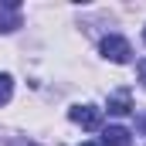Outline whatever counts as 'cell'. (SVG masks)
<instances>
[{
    "instance_id": "cell-1",
    "label": "cell",
    "mask_w": 146,
    "mask_h": 146,
    "mask_svg": "<svg viewBox=\"0 0 146 146\" xmlns=\"http://www.w3.org/2000/svg\"><path fill=\"white\" fill-rule=\"evenodd\" d=\"M102 54L109 58V61H115V65H126L129 58H133V48H129V41L126 37H119V34H109V37H102Z\"/></svg>"
},
{
    "instance_id": "cell-2",
    "label": "cell",
    "mask_w": 146,
    "mask_h": 146,
    "mask_svg": "<svg viewBox=\"0 0 146 146\" xmlns=\"http://www.w3.org/2000/svg\"><path fill=\"white\" fill-rule=\"evenodd\" d=\"M68 119L75 126H82V129H99L102 126V109H95V106H75V109H68Z\"/></svg>"
},
{
    "instance_id": "cell-3",
    "label": "cell",
    "mask_w": 146,
    "mask_h": 146,
    "mask_svg": "<svg viewBox=\"0 0 146 146\" xmlns=\"http://www.w3.org/2000/svg\"><path fill=\"white\" fill-rule=\"evenodd\" d=\"M17 27H21V0L0 3V34H10Z\"/></svg>"
},
{
    "instance_id": "cell-4",
    "label": "cell",
    "mask_w": 146,
    "mask_h": 146,
    "mask_svg": "<svg viewBox=\"0 0 146 146\" xmlns=\"http://www.w3.org/2000/svg\"><path fill=\"white\" fill-rule=\"evenodd\" d=\"M133 143V133L126 126H106L102 129V146H129Z\"/></svg>"
},
{
    "instance_id": "cell-5",
    "label": "cell",
    "mask_w": 146,
    "mask_h": 146,
    "mask_svg": "<svg viewBox=\"0 0 146 146\" xmlns=\"http://www.w3.org/2000/svg\"><path fill=\"white\" fill-rule=\"evenodd\" d=\"M109 112L112 115H129V112H133V95H129V88H119V92L109 95Z\"/></svg>"
},
{
    "instance_id": "cell-6",
    "label": "cell",
    "mask_w": 146,
    "mask_h": 146,
    "mask_svg": "<svg viewBox=\"0 0 146 146\" xmlns=\"http://www.w3.org/2000/svg\"><path fill=\"white\" fill-rule=\"evenodd\" d=\"M14 95V78L10 75H0V106H7Z\"/></svg>"
},
{
    "instance_id": "cell-7",
    "label": "cell",
    "mask_w": 146,
    "mask_h": 146,
    "mask_svg": "<svg viewBox=\"0 0 146 146\" xmlns=\"http://www.w3.org/2000/svg\"><path fill=\"white\" fill-rule=\"evenodd\" d=\"M139 78H143V85H146V58L139 61Z\"/></svg>"
},
{
    "instance_id": "cell-8",
    "label": "cell",
    "mask_w": 146,
    "mask_h": 146,
    "mask_svg": "<svg viewBox=\"0 0 146 146\" xmlns=\"http://www.w3.org/2000/svg\"><path fill=\"white\" fill-rule=\"evenodd\" d=\"M139 129H143V133H146V115H143V119H139Z\"/></svg>"
},
{
    "instance_id": "cell-9",
    "label": "cell",
    "mask_w": 146,
    "mask_h": 146,
    "mask_svg": "<svg viewBox=\"0 0 146 146\" xmlns=\"http://www.w3.org/2000/svg\"><path fill=\"white\" fill-rule=\"evenodd\" d=\"M82 146H99V143H82Z\"/></svg>"
},
{
    "instance_id": "cell-10",
    "label": "cell",
    "mask_w": 146,
    "mask_h": 146,
    "mask_svg": "<svg viewBox=\"0 0 146 146\" xmlns=\"http://www.w3.org/2000/svg\"><path fill=\"white\" fill-rule=\"evenodd\" d=\"M143 41H146V31H143Z\"/></svg>"
}]
</instances>
